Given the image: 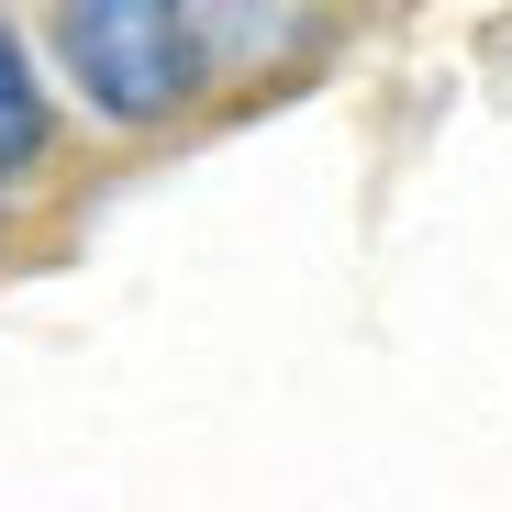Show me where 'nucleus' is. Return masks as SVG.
<instances>
[{"mask_svg":"<svg viewBox=\"0 0 512 512\" xmlns=\"http://www.w3.org/2000/svg\"><path fill=\"white\" fill-rule=\"evenodd\" d=\"M56 56H67V78H78L112 123L179 112L190 78H201L179 12H156V0H90V12H67V23H56Z\"/></svg>","mask_w":512,"mask_h":512,"instance_id":"1","label":"nucleus"},{"mask_svg":"<svg viewBox=\"0 0 512 512\" xmlns=\"http://www.w3.org/2000/svg\"><path fill=\"white\" fill-rule=\"evenodd\" d=\"M34 156H45V90H34V56H23V34L0 23V179H23Z\"/></svg>","mask_w":512,"mask_h":512,"instance_id":"2","label":"nucleus"}]
</instances>
